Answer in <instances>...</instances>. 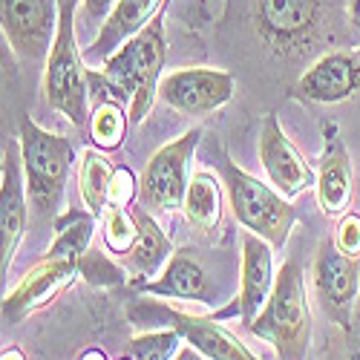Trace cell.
<instances>
[{"instance_id":"44dd1931","label":"cell","mask_w":360,"mask_h":360,"mask_svg":"<svg viewBox=\"0 0 360 360\" xmlns=\"http://www.w3.org/2000/svg\"><path fill=\"white\" fill-rule=\"evenodd\" d=\"M182 214L191 228L199 233H211L219 228L222 219V185L211 170H196L182 202Z\"/></svg>"},{"instance_id":"1f68e13d","label":"cell","mask_w":360,"mask_h":360,"mask_svg":"<svg viewBox=\"0 0 360 360\" xmlns=\"http://www.w3.org/2000/svg\"><path fill=\"white\" fill-rule=\"evenodd\" d=\"M0 360H26V357H23V352H20L18 346H9V349H4Z\"/></svg>"},{"instance_id":"9c48e42d","label":"cell","mask_w":360,"mask_h":360,"mask_svg":"<svg viewBox=\"0 0 360 360\" xmlns=\"http://www.w3.org/2000/svg\"><path fill=\"white\" fill-rule=\"evenodd\" d=\"M130 320L147 328H176L196 352L211 360H259L236 335L217 323V317H199L179 309H167L165 303H144L130 309Z\"/></svg>"},{"instance_id":"3957f363","label":"cell","mask_w":360,"mask_h":360,"mask_svg":"<svg viewBox=\"0 0 360 360\" xmlns=\"http://www.w3.org/2000/svg\"><path fill=\"white\" fill-rule=\"evenodd\" d=\"M75 6L78 0H61L58 35L44 67V98L70 124L84 127L89 122V72L84 67V49L78 46Z\"/></svg>"},{"instance_id":"5bb4252c","label":"cell","mask_w":360,"mask_h":360,"mask_svg":"<svg viewBox=\"0 0 360 360\" xmlns=\"http://www.w3.org/2000/svg\"><path fill=\"white\" fill-rule=\"evenodd\" d=\"M259 162L265 167L268 182H271L285 199L306 193L317 182V170L300 156V150L285 136V130L277 122L274 112H268L262 118V127H259Z\"/></svg>"},{"instance_id":"ffe728a7","label":"cell","mask_w":360,"mask_h":360,"mask_svg":"<svg viewBox=\"0 0 360 360\" xmlns=\"http://www.w3.org/2000/svg\"><path fill=\"white\" fill-rule=\"evenodd\" d=\"M133 217L139 222V236H136L133 248L118 257V262H122V271H127L133 277V288H139L162 274V268L173 257V243L150 211L136 207Z\"/></svg>"},{"instance_id":"7a4b0ae2","label":"cell","mask_w":360,"mask_h":360,"mask_svg":"<svg viewBox=\"0 0 360 360\" xmlns=\"http://www.w3.org/2000/svg\"><path fill=\"white\" fill-rule=\"evenodd\" d=\"M248 332L271 343L280 360H306L311 346V306L303 268L297 262H285L277 271L271 297L248 326Z\"/></svg>"},{"instance_id":"277c9868","label":"cell","mask_w":360,"mask_h":360,"mask_svg":"<svg viewBox=\"0 0 360 360\" xmlns=\"http://www.w3.org/2000/svg\"><path fill=\"white\" fill-rule=\"evenodd\" d=\"M231 277H236V257L188 245L173 251V257L162 268V274L139 285V291L147 297L211 306V303H222V297H228Z\"/></svg>"},{"instance_id":"d6986e66","label":"cell","mask_w":360,"mask_h":360,"mask_svg":"<svg viewBox=\"0 0 360 360\" xmlns=\"http://www.w3.org/2000/svg\"><path fill=\"white\" fill-rule=\"evenodd\" d=\"M165 6L167 0H115L110 18L98 26L93 44L84 49V61L104 64L115 49H122L159 12H165Z\"/></svg>"},{"instance_id":"ac0fdd59","label":"cell","mask_w":360,"mask_h":360,"mask_svg":"<svg viewBox=\"0 0 360 360\" xmlns=\"http://www.w3.org/2000/svg\"><path fill=\"white\" fill-rule=\"evenodd\" d=\"M75 274H81L78 259H61V257H44L32 271H29L6 297H4V320L18 326L26 314H32L44 303L61 291Z\"/></svg>"},{"instance_id":"4316f807","label":"cell","mask_w":360,"mask_h":360,"mask_svg":"<svg viewBox=\"0 0 360 360\" xmlns=\"http://www.w3.org/2000/svg\"><path fill=\"white\" fill-rule=\"evenodd\" d=\"M139 182L130 167H115L112 173V182H110V205L115 207H130L139 196Z\"/></svg>"},{"instance_id":"52a82bcc","label":"cell","mask_w":360,"mask_h":360,"mask_svg":"<svg viewBox=\"0 0 360 360\" xmlns=\"http://www.w3.org/2000/svg\"><path fill=\"white\" fill-rule=\"evenodd\" d=\"M328 12V0H254V26L268 49L288 58L320 38Z\"/></svg>"},{"instance_id":"8992f818","label":"cell","mask_w":360,"mask_h":360,"mask_svg":"<svg viewBox=\"0 0 360 360\" xmlns=\"http://www.w3.org/2000/svg\"><path fill=\"white\" fill-rule=\"evenodd\" d=\"M222 179L236 222L274 248H283L297 222L291 199H285L271 182H259L257 176L236 167L228 156H222Z\"/></svg>"},{"instance_id":"2e32d148","label":"cell","mask_w":360,"mask_h":360,"mask_svg":"<svg viewBox=\"0 0 360 360\" xmlns=\"http://www.w3.org/2000/svg\"><path fill=\"white\" fill-rule=\"evenodd\" d=\"M26 173H23V156L20 141L12 139L4 144V156H0V254H4V277L18 254V245L26 231Z\"/></svg>"},{"instance_id":"4dcf8cb0","label":"cell","mask_w":360,"mask_h":360,"mask_svg":"<svg viewBox=\"0 0 360 360\" xmlns=\"http://www.w3.org/2000/svg\"><path fill=\"white\" fill-rule=\"evenodd\" d=\"M357 323H352V332L349 335H354V349H352V360H360V314L354 317Z\"/></svg>"},{"instance_id":"f1b7e54d","label":"cell","mask_w":360,"mask_h":360,"mask_svg":"<svg viewBox=\"0 0 360 360\" xmlns=\"http://www.w3.org/2000/svg\"><path fill=\"white\" fill-rule=\"evenodd\" d=\"M112 6H115V0H81L84 18H86L89 23H98V26H101V23L110 18Z\"/></svg>"},{"instance_id":"d4e9b609","label":"cell","mask_w":360,"mask_h":360,"mask_svg":"<svg viewBox=\"0 0 360 360\" xmlns=\"http://www.w3.org/2000/svg\"><path fill=\"white\" fill-rule=\"evenodd\" d=\"M139 236V222L133 217L130 207H115V205H107V211L101 214V239L110 254L122 257L133 248Z\"/></svg>"},{"instance_id":"7c38bea8","label":"cell","mask_w":360,"mask_h":360,"mask_svg":"<svg viewBox=\"0 0 360 360\" xmlns=\"http://www.w3.org/2000/svg\"><path fill=\"white\" fill-rule=\"evenodd\" d=\"M314 288L323 311L349 335L360 297V257L343 254L335 243H323L314 259Z\"/></svg>"},{"instance_id":"9a60e30c","label":"cell","mask_w":360,"mask_h":360,"mask_svg":"<svg viewBox=\"0 0 360 360\" xmlns=\"http://www.w3.org/2000/svg\"><path fill=\"white\" fill-rule=\"evenodd\" d=\"M314 170H317L314 193H317L320 211L328 219L346 217L354 199V167L335 122L323 124V150Z\"/></svg>"},{"instance_id":"ba28073f","label":"cell","mask_w":360,"mask_h":360,"mask_svg":"<svg viewBox=\"0 0 360 360\" xmlns=\"http://www.w3.org/2000/svg\"><path fill=\"white\" fill-rule=\"evenodd\" d=\"M202 139V127H191L188 133H182L179 139L167 141L165 147H159L153 156H150L144 176H141V188H139V199L141 207L150 211L153 217L159 214H173L182 211V202L191 185V162Z\"/></svg>"},{"instance_id":"836d02e7","label":"cell","mask_w":360,"mask_h":360,"mask_svg":"<svg viewBox=\"0 0 360 360\" xmlns=\"http://www.w3.org/2000/svg\"><path fill=\"white\" fill-rule=\"evenodd\" d=\"M352 20H354V26L360 29V0H354V4H352Z\"/></svg>"},{"instance_id":"8fae6325","label":"cell","mask_w":360,"mask_h":360,"mask_svg":"<svg viewBox=\"0 0 360 360\" xmlns=\"http://www.w3.org/2000/svg\"><path fill=\"white\" fill-rule=\"evenodd\" d=\"M233 93V75L217 67H182L167 72L159 84V101L179 115H211L222 110Z\"/></svg>"},{"instance_id":"603a6c76","label":"cell","mask_w":360,"mask_h":360,"mask_svg":"<svg viewBox=\"0 0 360 360\" xmlns=\"http://www.w3.org/2000/svg\"><path fill=\"white\" fill-rule=\"evenodd\" d=\"M96 214H89L86 207H70L61 217H55V239L44 257H61V259H78L89 251L93 243V231H96Z\"/></svg>"},{"instance_id":"6da1fadb","label":"cell","mask_w":360,"mask_h":360,"mask_svg":"<svg viewBox=\"0 0 360 360\" xmlns=\"http://www.w3.org/2000/svg\"><path fill=\"white\" fill-rule=\"evenodd\" d=\"M167 61V38H165V12H159L136 38L122 49H115L101 64V75L89 72V81L110 89L112 101H127L130 124H141L159 98L162 70Z\"/></svg>"},{"instance_id":"e0dca14e","label":"cell","mask_w":360,"mask_h":360,"mask_svg":"<svg viewBox=\"0 0 360 360\" xmlns=\"http://www.w3.org/2000/svg\"><path fill=\"white\" fill-rule=\"evenodd\" d=\"M360 89V55L335 49L320 55L317 61L300 75L294 96L309 104H338L352 98Z\"/></svg>"},{"instance_id":"d6a6232c","label":"cell","mask_w":360,"mask_h":360,"mask_svg":"<svg viewBox=\"0 0 360 360\" xmlns=\"http://www.w3.org/2000/svg\"><path fill=\"white\" fill-rule=\"evenodd\" d=\"M81 360H107V354L98 352V349H86V352L81 354Z\"/></svg>"},{"instance_id":"f546056e","label":"cell","mask_w":360,"mask_h":360,"mask_svg":"<svg viewBox=\"0 0 360 360\" xmlns=\"http://www.w3.org/2000/svg\"><path fill=\"white\" fill-rule=\"evenodd\" d=\"M173 360H211V357H205L202 352H196L193 346H182V352H179Z\"/></svg>"},{"instance_id":"484cf974","label":"cell","mask_w":360,"mask_h":360,"mask_svg":"<svg viewBox=\"0 0 360 360\" xmlns=\"http://www.w3.org/2000/svg\"><path fill=\"white\" fill-rule=\"evenodd\" d=\"M182 340L176 328H147L127 343V352L133 360H173L182 352Z\"/></svg>"},{"instance_id":"5b68a950","label":"cell","mask_w":360,"mask_h":360,"mask_svg":"<svg viewBox=\"0 0 360 360\" xmlns=\"http://www.w3.org/2000/svg\"><path fill=\"white\" fill-rule=\"evenodd\" d=\"M18 141H20V156H23L29 205L41 217H55L64 205L67 176L72 167L75 150L70 139L58 136L52 130H44L29 115L20 118Z\"/></svg>"},{"instance_id":"e575fe53","label":"cell","mask_w":360,"mask_h":360,"mask_svg":"<svg viewBox=\"0 0 360 360\" xmlns=\"http://www.w3.org/2000/svg\"><path fill=\"white\" fill-rule=\"evenodd\" d=\"M122 360H133V357H122Z\"/></svg>"},{"instance_id":"cb8c5ba5","label":"cell","mask_w":360,"mask_h":360,"mask_svg":"<svg viewBox=\"0 0 360 360\" xmlns=\"http://www.w3.org/2000/svg\"><path fill=\"white\" fill-rule=\"evenodd\" d=\"M127 124H130V112L124 110L122 101L104 98V101L96 104L93 112H89V133H93V141H96L98 150L122 147Z\"/></svg>"},{"instance_id":"30bf717a","label":"cell","mask_w":360,"mask_h":360,"mask_svg":"<svg viewBox=\"0 0 360 360\" xmlns=\"http://www.w3.org/2000/svg\"><path fill=\"white\" fill-rule=\"evenodd\" d=\"M58 20L61 0H0V29L20 64H46Z\"/></svg>"},{"instance_id":"7402d4cb","label":"cell","mask_w":360,"mask_h":360,"mask_svg":"<svg viewBox=\"0 0 360 360\" xmlns=\"http://www.w3.org/2000/svg\"><path fill=\"white\" fill-rule=\"evenodd\" d=\"M115 167L110 165V159L104 156V150L86 147L81 150V162H78V193L81 202L89 214H96L101 219V214L110 205V182H112Z\"/></svg>"},{"instance_id":"4fadbf2b","label":"cell","mask_w":360,"mask_h":360,"mask_svg":"<svg viewBox=\"0 0 360 360\" xmlns=\"http://www.w3.org/2000/svg\"><path fill=\"white\" fill-rule=\"evenodd\" d=\"M239 245H243V254H239V294L231 300V306L217 311L214 317H236L243 320V326L248 328L257 314L262 311V306L268 303L274 288V245L265 243L262 236L243 231L239 236Z\"/></svg>"},{"instance_id":"83f0119b","label":"cell","mask_w":360,"mask_h":360,"mask_svg":"<svg viewBox=\"0 0 360 360\" xmlns=\"http://www.w3.org/2000/svg\"><path fill=\"white\" fill-rule=\"evenodd\" d=\"M335 245L349 257H360V214L349 211L346 217H340L335 231Z\"/></svg>"}]
</instances>
